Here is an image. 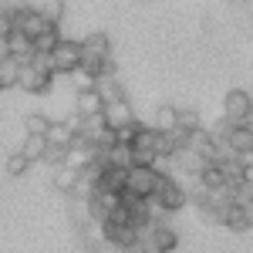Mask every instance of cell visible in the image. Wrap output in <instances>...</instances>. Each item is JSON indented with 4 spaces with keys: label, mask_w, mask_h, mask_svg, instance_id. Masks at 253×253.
I'll return each mask as SVG.
<instances>
[{
    "label": "cell",
    "mask_w": 253,
    "mask_h": 253,
    "mask_svg": "<svg viewBox=\"0 0 253 253\" xmlns=\"http://www.w3.org/2000/svg\"><path fill=\"white\" fill-rule=\"evenodd\" d=\"M152 203H156L159 213H175V210H182V206L189 203V189H186L175 175H162V182H159Z\"/></svg>",
    "instance_id": "1"
},
{
    "label": "cell",
    "mask_w": 253,
    "mask_h": 253,
    "mask_svg": "<svg viewBox=\"0 0 253 253\" xmlns=\"http://www.w3.org/2000/svg\"><path fill=\"white\" fill-rule=\"evenodd\" d=\"M159 182H162V172H159L156 166H132V169H128V186H125V193L138 196V199H152L156 189H159Z\"/></svg>",
    "instance_id": "2"
},
{
    "label": "cell",
    "mask_w": 253,
    "mask_h": 253,
    "mask_svg": "<svg viewBox=\"0 0 253 253\" xmlns=\"http://www.w3.org/2000/svg\"><path fill=\"white\" fill-rule=\"evenodd\" d=\"M81 41H71V38H61V44L51 51V71L54 75H78L81 68Z\"/></svg>",
    "instance_id": "3"
},
{
    "label": "cell",
    "mask_w": 253,
    "mask_h": 253,
    "mask_svg": "<svg viewBox=\"0 0 253 253\" xmlns=\"http://www.w3.org/2000/svg\"><path fill=\"white\" fill-rule=\"evenodd\" d=\"M101 236H105V243H112L118 250H138V243H142V233H138L132 223H118V219H105L101 223Z\"/></svg>",
    "instance_id": "4"
},
{
    "label": "cell",
    "mask_w": 253,
    "mask_h": 253,
    "mask_svg": "<svg viewBox=\"0 0 253 253\" xmlns=\"http://www.w3.org/2000/svg\"><path fill=\"white\" fill-rule=\"evenodd\" d=\"M223 115L243 125V122L253 115V95H250V91H243V88H230L226 98H223Z\"/></svg>",
    "instance_id": "5"
},
{
    "label": "cell",
    "mask_w": 253,
    "mask_h": 253,
    "mask_svg": "<svg viewBox=\"0 0 253 253\" xmlns=\"http://www.w3.org/2000/svg\"><path fill=\"white\" fill-rule=\"evenodd\" d=\"M54 71H41V68H34V64H24L20 68V84L17 88H24L27 95H47L51 91V84H54Z\"/></svg>",
    "instance_id": "6"
},
{
    "label": "cell",
    "mask_w": 253,
    "mask_h": 253,
    "mask_svg": "<svg viewBox=\"0 0 253 253\" xmlns=\"http://www.w3.org/2000/svg\"><path fill=\"white\" fill-rule=\"evenodd\" d=\"M51 27H54V24H47L38 7H20V10H17V31H20V34H27L31 41H38L41 34H47Z\"/></svg>",
    "instance_id": "7"
},
{
    "label": "cell",
    "mask_w": 253,
    "mask_h": 253,
    "mask_svg": "<svg viewBox=\"0 0 253 253\" xmlns=\"http://www.w3.org/2000/svg\"><path fill=\"white\" fill-rule=\"evenodd\" d=\"M219 169H223V175H226V186H233V189L247 186V172H250V162H247L243 156H226L223 162H219Z\"/></svg>",
    "instance_id": "8"
},
{
    "label": "cell",
    "mask_w": 253,
    "mask_h": 253,
    "mask_svg": "<svg viewBox=\"0 0 253 253\" xmlns=\"http://www.w3.org/2000/svg\"><path fill=\"white\" fill-rule=\"evenodd\" d=\"M105 122H108V128H125L128 122H135V112H132V105L122 98V101H112V105H105Z\"/></svg>",
    "instance_id": "9"
},
{
    "label": "cell",
    "mask_w": 253,
    "mask_h": 253,
    "mask_svg": "<svg viewBox=\"0 0 253 253\" xmlns=\"http://www.w3.org/2000/svg\"><path fill=\"white\" fill-rule=\"evenodd\" d=\"M142 236H152V240H156V243H159L166 253H172L175 247H179V233H175L169 223H162V219H156V223H152V226H149Z\"/></svg>",
    "instance_id": "10"
},
{
    "label": "cell",
    "mask_w": 253,
    "mask_h": 253,
    "mask_svg": "<svg viewBox=\"0 0 253 253\" xmlns=\"http://www.w3.org/2000/svg\"><path fill=\"white\" fill-rule=\"evenodd\" d=\"M75 112L78 115H101L105 112V98L98 95V88H84L75 98Z\"/></svg>",
    "instance_id": "11"
},
{
    "label": "cell",
    "mask_w": 253,
    "mask_h": 253,
    "mask_svg": "<svg viewBox=\"0 0 253 253\" xmlns=\"http://www.w3.org/2000/svg\"><path fill=\"white\" fill-rule=\"evenodd\" d=\"M230 152H233V156H243V159L253 156V128L250 125H236L233 128V135H230Z\"/></svg>",
    "instance_id": "12"
},
{
    "label": "cell",
    "mask_w": 253,
    "mask_h": 253,
    "mask_svg": "<svg viewBox=\"0 0 253 253\" xmlns=\"http://www.w3.org/2000/svg\"><path fill=\"white\" fill-rule=\"evenodd\" d=\"M95 88H98V95L105 98V105H112V101H122V98H125V88H122V81H118L115 75H105V78H98V81H95Z\"/></svg>",
    "instance_id": "13"
},
{
    "label": "cell",
    "mask_w": 253,
    "mask_h": 253,
    "mask_svg": "<svg viewBox=\"0 0 253 253\" xmlns=\"http://www.w3.org/2000/svg\"><path fill=\"white\" fill-rule=\"evenodd\" d=\"M81 51L95 54V58H112V41L105 38L101 31H95V34H88V38L81 41Z\"/></svg>",
    "instance_id": "14"
},
{
    "label": "cell",
    "mask_w": 253,
    "mask_h": 253,
    "mask_svg": "<svg viewBox=\"0 0 253 253\" xmlns=\"http://www.w3.org/2000/svg\"><path fill=\"white\" fill-rule=\"evenodd\" d=\"M223 226H226V230H233V233H247V230H250L247 206H243V203H233V206L226 210V216H223Z\"/></svg>",
    "instance_id": "15"
},
{
    "label": "cell",
    "mask_w": 253,
    "mask_h": 253,
    "mask_svg": "<svg viewBox=\"0 0 253 253\" xmlns=\"http://www.w3.org/2000/svg\"><path fill=\"white\" fill-rule=\"evenodd\" d=\"M196 182H199L203 189L213 193V189H223V186H226V175H223V169H219V162H210L203 172L196 175Z\"/></svg>",
    "instance_id": "16"
},
{
    "label": "cell",
    "mask_w": 253,
    "mask_h": 253,
    "mask_svg": "<svg viewBox=\"0 0 253 253\" xmlns=\"http://www.w3.org/2000/svg\"><path fill=\"white\" fill-rule=\"evenodd\" d=\"M175 128L186 132V135H193V132L203 128V118H199L196 108H175Z\"/></svg>",
    "instance_id": "17"
},
{
    "label": "cell",
    "mask_w": 253,
    "mask_h": 253,
    "mask_svg": "<svg viewBox=\"0 0 253 253\" xmlns=\"http://www.w3.org/2000/svg\"><path fill=\"white\" fill-rule=\"evenodd\" d=\"M47 135H27L24 138V145H20V152L31 159V162H44V152H47Z\"/></svg>",
    "instance_id": "18"
},
{
    "label": "cell",
    "mask_w": 253,
    "mask_h": 253,
    "mask_svg": "<svg viewBox=\"0 0 253 253\" xmlns=\"http://www.w3.org/2000/svg\"><path fill=\"white\" fill-rule=\"evenodd\" d=\"M47 138H51L54 145H71V142H75V125H71V122H51Z\"/></svg>",
    "instance_id": "19"
},
{
    "label": "cell",
    "mask_w": 253,
    "mask_h": 253,
    "mask_svg": "<svg viewBox=\"0 0 253 253\" xmlns=\"http://www.w3.org/2000/svg\"><path fill=\"white\" fill-rule=\"evenodd\" d=\"M78 179H81V169H71V166H61L58 175H54V186H58L61 193H68L71 196V189L78 186Z\"/></svg>",
    "instance_id": "20"
},
{
    "label": "cell",
    "mask_w": 253,
    "mask_h": 253,
    "mask_svg": "<svg viewBox=\"0 0 253 253\" xmlns=\"http://www.w3.org/2000/svg\"><path fill=\"white\" fill-rule=\"evenodd\" d=\"M38 10L44 14V20H47V24H54V27H58L61 20H64V10H68V7H64V0H41Z\"/></svg>",
    "instance_id": "21"
},
{
    "label": "cell",
    "mask_w": 253,
    "mask_h": 253,
    "mask_svg": "<svg viewBox=\"0 0 253 253\" xmlns=\"http://www.w3.org/2000/svg\"><path fill=\"white\" fill-rule=\"evenodd\" d=\"M24 128H27V135H47V132H51V118L34 112V115L24 118Z\"/></svg>",
    "instance_id": "22"
},
{
    "label": "cell",
    "mask_w": 253,
    "mask_h": 253,
    "mask_svg": "<svg viewBox=\"0 0 253 253\" xmlns=\"http://www.w3.org/2000/svg\"><path fill=\"white\" fill-rule=\"evenodd\" d=\"M17 10L20 7H0V38H10L17 31Z\"/></svg>",
    "instance_id": "23"
},
{
    "label": "cell",
    "mask_w": 253,
    "mask_h": 253,
    "mask_svg": "<svg viewBox=\"0 0 253 253\" xmlns=\"http://www.w3.org/2000/svg\"><path fill=\"white\" fill-rule=\"evenodd\" d=\"M61 38H64V34H61L58 27H51L47 34H41V38L34 41V47H38V54H51V51H54V47L61 44Z\"/></svg>",
    "instance_id": "24"
},
{
    "label": "cell",
    "mask_w": 253,
    "mask_h": 253,
    "mask_svg": "<svg viewBox=\"0 0 253 253\" xmlns=\"http://www.w3.org/2000/svg\"><path fill=\"white\" fill-rule=\"evenodd\" d=\"M20 68H24V64H17V58H10V61H3V64H0V78H3L7 88L20 84Z\"/></svg>",
    "instance_id": "25"
},
{
    "label": "cell",
    "mask_w": 253,
    "mask_h": 253,
    "mask_svg": "<svg viewBox=\"0 0 253 253\" xmlns=\"http://www.w3.org/2000/svg\"><path fill=\"white\" fill-rule=\"evenodd\" d=\"M47 142H51V138H47ZM68 149H71V145H54V142H51L47 152H44V162L54 166V169H61V166L68 162Z\"/></svg>",
    "instance_id": "26"
},
{
    "label": "cell",
    "mask_w": 253,
    "mask_h": 253,
    "mask_svg": "<svg viewBox=\"0 0 253 253\" xmlns=\"http://www.w3.org/2000/svg\"><path fill=\"white\" fill-rule=\"evenodd\" d=\"M156 128L159 132H175V108L172 105H162L156 112Z\"/></svg>",
    "instance_id": "27"
},
{
    "label": "cell",
    "mask_w": 253,
    "mask_h": 253,
    "mask_svg": "<svg viewBox=\"0 0 253 253\" xmlns=\"http://www.w3.org/2000/svg\"><path fill=\"white\" fill-rule=\"evenodd\" d=\"M31 166H34V162H31V159H27V156H24V152L17 149L14 156L7 159V175H24L27 169H31Z\"/></svg>",
    "instance_id": "28"
},
{
    "label": "cell",
    "mask_w": 253,
    "mask_h": 253,
    "mask_svg": "<svg viewBox=\"0 0 253 253\" xmlns=\"http://www.w3.org/2000/svg\"><path fill=\"white\" fill-rule=\"evenodd\" d=\"M236 125H240V122H233V118H226V115H223V118H219V122L213 125V128H210V132H213L216 142H230V135H233V128H236Z\"/></svg>",
    "instance_id": "29"
},
{
    "label": "cell",
    "mask_w": 253,
    "mask_h": 253,
    "mask_svg": "<svg viewBox=\"0 0 253 253\" xmlns=\"http://www.w3.org/2000/svg\"><path fill=\"white\" fill-rule=\"evenodd\" d=\"M142 128H145V122H128V125H125V128H118L115 135H118V142H122V145H132V142H135L138 138V132H142Z\"/></svg>",
    "instance_id": "30"
},
{
    "label": "cell",
    "mask_w": 253,
    "mask_h": 253,
    "mask_svg": "<svg viewBox=\"0 0 253 253\" xmlns=\"http://www.w3.org/2000/svg\"><path fill=\"white\" fill-rule=\"evenodd\" d=\"M138 253H166V250L159 247L152 236H142V243H138Z\"/></svg>",
    "instance_id": "31"
},
{
    "label": "cell",
    "mask_w": 253,
    "mask_h": 253,
    "mask_svg": "<svg viewBox=\"0 0 253 253\" xmlns=\"http://www.w3.org/2000/svg\"><path fill=\"white\" fill-rule=\"evenodd\" d=\"M10 58H14V54H10V41L0 38V64H3V61H10Z\"/></svg>",
    "instance_id": "32"
},
{
    "label": "cell",
    "mask_w": 253,
    "mask_h": 253,
    "mask_svg": "<svg viewBox=\"0 0 253 253\" xmlns=\"http://www.w3.org/2000/svg\"><path fill=\"white\" fill-rule=\"evenodd\" d=\"M243 206H247V219H250V230H253V199H250V203H243Z\"/></svg>",
    "instance_id": "33"
},
{
    "label": "cell",
    "mask_w": 253,
    "mask_h": 253,
    "mask_svg": "<svg viewBox=\"0 0 253 253\" xmlns=\"http://www.w3.org/2000/svg\"><path fill=\"white\" fill-rule=\"evenodd\" d=\"M247 189H250V196H253V162H250V172H247Z\"/></svg>",
    "instance_id": "34"
},
{
    "label": "cell",
    "mask_w": 253,
    "mask_h": 253,
    "mask_svg": "<svg viewBox=\"0 0 253 253\" xmlns=\"http://www.w3.org/2000/svg\"><path fill=\"white\" fill-rule=\"evenodd\" d=\"M0 91H7V84H3V78H0Z\"/></svg>",
    "instance_id": "35"
}]
</instances>
